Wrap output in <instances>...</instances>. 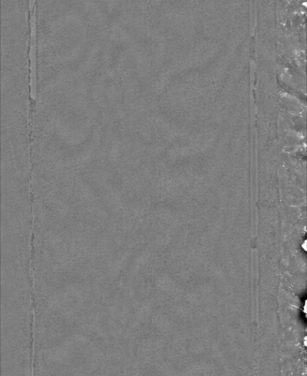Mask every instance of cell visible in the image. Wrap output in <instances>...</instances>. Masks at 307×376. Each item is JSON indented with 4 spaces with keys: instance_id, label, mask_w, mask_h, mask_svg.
Masks as SVG:
<instances>
[{
    "instance_id": "cell-1",
    "label": "cell",
    "mask_w": 307,
    "mask_h": 376,
    "mask_svg": "<svg viewBox=\"0 0 307 376\" xmlns=\"http://www.w3.org/2000/svg\"><path fill=\"white\" fill-rule=\"evenodd\" d=\"M31 10V48H30V70H31V96L37 98V80H36V5L35 0L29 2Z\"/></svg>"
}]
</instances>
